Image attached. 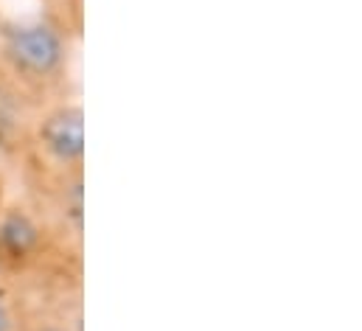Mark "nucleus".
Returning <instances> with one entry per match:
<instances>
[{
    "instance_id": "f257e3e1",
    "label": "nucleus",
    "mask_w": 362,
    "mask_h": 331,
    "mask_svg": "<svg viewBox=\"0 0 362 331\" xmlns=\"http://www.w3.org/2000/svg\"><path fill=\"white\" fill-rule=\"evenodd\" d=\"M3 51H6V59L14 65V71L34 79L54 76L65 62L62 34L48 23L17 25L14 31H8Z\"/></svg>"
},
{
    "instance_id": "f03ea898",
    "label": "nucleus",
    "mask_w": 362,
    "mask_h": 331,
    "mask_svg": "<svg viewBox=\"0 0 362 331\" xmlns=\"http://www.w3.org/2000/svg\"><path fill=\"white\" fill-rule=\"evenodd\" d=\"M42 149L62 166H76L85 158V112L82 107L65 104L51 110L40 121Z\"/></svg>"
},
{
    "instance_id": "7ed1b4c3",
    "label": "nucleus",
    "mask_w": 362,
    "mask_h": 331,
    "mask_svg": "<svg viewBox=\"0 0 362 331\" xmlns=\"http://www.w3.org/2000/svg\"><path fill=\"white\" fill-rule=\"evenodd\" d=\"M40 242H42V233L25 211L11 208V211L3 214V219H0V252L3 255L28 258V255L37 252Z\"/></svg>"
},
{
    "instance_id": "20e7f679",
    "label": "nucleus",
    "mask_w": 362,
    "mask_h": 331,
    "mask_svg": "<svg viewBox=\"0 0 362 331\" xmlns=\"http://www.w3.org/2000/svg\"><path fill=\"white\" fill-rule=\"evenodd\" d=\"M17 329V320H14V312H11V306L3 301V295H0V331H14Z\"/></svg>"
}]
</instances>
